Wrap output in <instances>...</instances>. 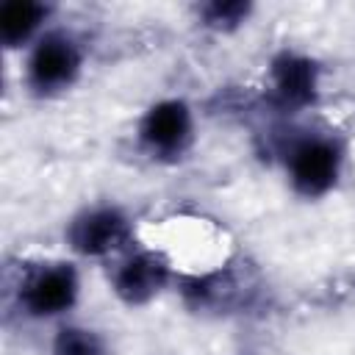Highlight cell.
Segmentation results:
<instances>
[{
  "mask_svg": "<svg viewBox=\"0 0 355 355\" xmlns=\"http://www.w3.org/2000/svg\"><path fill=\"white\" fill-rule=\"evenodd\" d=\"M338 164H341V155L333 141L305 139L291 150V158H288L291 183L305 197L324 194L338 178Z\"/></svg>",
  "mask_w": 355,
  "mask_h": 355,
  "instance_id": "6da1fadb",
  "label": "cell"
},
{
  "mask_svg": "<svg viewBox=\"0 0 355 355\" xmlns=\"http://www.w3.org/2000/svg\"><path fill=\"white\" fill-rule=\"evenodd\" d=\"M78 67H80V53L72 44V39L61 33H50L36 44L28 64V78L36 89L53 92L69 86L72 78L78 75Z\"/></svg>",
  "mask_w": 355,
  "mask_h": 355,
  "instance_id": "7a4b0ae2",
  "label": "cell"
},
{
  "mask_svg": "<svg viewBox=\"0 0 355 355\" xmlns=\"http://www.w3.org/2000/svg\"><path fill=\"white\" fill-rule=\"evenodd\" d=\"M78 294V277L75 269L67 263H55L47 269H39L19 291L22 305L33 316H53L67 311L75 302Z\"/></svg>",
  "mask_w": 355,
  "mask_h": 355,
  "instance_id": "3957f363",
  "label": "cell"
},
{
  "mask_svg": "<svg viewBox=\"0 0 355 355\" xmlns=\"http://www.w3.org/2000/svg\"><path fill=\"white\" fill-rule=\"evenodd\" d=\"M128 239V222L114 208H97L78 216L69 227V241L83 255H105L122 247Z\"/></svg>",
  "mask_w": 355,
  "mask_h": 355,
  "instance_id": "277c9868",
  "label": "cell"
},
{
  "mask_svg": "<svg viewBox=\"0 0 355 355\" xmlns=\"http://www.w3.org/2000/svg\"><path fill=\"white\" fill-rule=\"evenodd\" d=\"M166 277H169V263L158 252H139L119 266L114 277V288L125 302L139 305L155 297L164 288Z\"/></svg>",
  "mask_w": 355,
  "mask_h": 355,
  "instance_id": "5b68a950",
  "label": "cell"
},
{
  "mask_svg": "<svg viewBox=\"0 0 355 355\" xmlns=\"http://www.w3.org/2000/svg\"><path fill=\"white\" fill-rule=\"evenodd\" d=\"M191 133V114L180 100H164L153 105L141 122V139L158 153H172L186 144Z\"/></svg>",
  "mask_w": 355,
  "mask_h": 355,
  "instance_id": "8992f818",
  "label": "cell"
},
{
  "mask_svg": "<svg viewBox=\"0 0 355 355\" xmlns=\"http://www.w3.org/2000/svg\"><path fill=\"white\" fill-rule=\"evenodd\" d=\"M272 80H275V92H277L280 103H286L291 108L308 105L316 97V67H313V61H308L302 55L283 53L280 58H275Z\"/></svg>",
  "mask_w": 355,
  "mask_h": 355,
  "instance_id": "52a82bcc",
  "label": "cell"
},
{
  "mask_svg": "<svg viewBox=\"0 0 355 355\" xmlns=\"http://www.w3.org/2000/svg\"><path fill=\"white\" fill-rule=\"evenodd\" d=\"M47 8L42 3H31V0H17V3H6L0 11V36L6 44H19L25 42L39 22L44 19Z\"/></svg>",
  "mask_w": 355,
  "mask_h": 355,
  "instance_id": "ba28073f",
  "label": "cell"
},
{
  "mask_svg": "<svg viewBox=\"0 0 355 355\" xmlns=\"http://www.w3.org/2000/svg\"><path fill=\"white\" fill-rule=\"evenodd\" d=\"M55 355H103V341L83 327H64L53 344Z\"/></svg>",
  "mask_w": 355,
  "mask_h": 355,
  "instance_id": "9c48e42d",
  "label": "cell"
},
{
  "mask_svg": "<svg viewBox=\"0 0 355 355\" xmlns=\"http://www.w3.org/2000/svg\"><path fill=\"white\" fill-rule=\"evenodd\" d=\"M250 6L247 3H239V0H225V3H208L202 8V17L211 28H236L244 17H247Z\"/></svg>",
  "mask_w": 355,
  "mask_h": 355,
  "instance_id": "30bf717a",
  "label": "cell"
}]
</instances>
